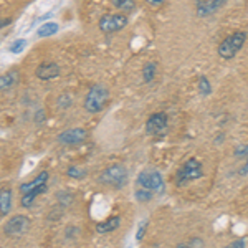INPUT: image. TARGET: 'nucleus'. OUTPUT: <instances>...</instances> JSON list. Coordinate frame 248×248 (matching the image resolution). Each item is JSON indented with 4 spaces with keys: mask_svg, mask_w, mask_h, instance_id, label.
<instances>
[{
    "mask_svg": "<svg viewBox=\"0 0 248 248\" xmlns=\"http://www.w3.org/2000/svg\"><path fill=\"white\" fill-rule=\"evenodd\" d=\"M88 138V133L81 127H73V129H66L58 136V142L63 146H77L83 142Z\"/></svg>",
    "mask_w": 248,
    "mask_h": 248,
    "instance_id": "9",
    "label": "nucleus"
},
{
    "mask_svg": "<svg viewBox=\"0 0 248 248\" xmlns=\"http://www.w3.org/2000/svg\"><path fill=\"white\" fill-rule=\"evenodd\" d=\"M146 229H147V220H144V222L139 223L138 232H136V240H138V242H141V240H142L144 233H146Z\"/></svg>",
    "mask_w": 248,
    "mask_h": 248,
    "instance_id": "24",
    "label": "nucleus"
},
{
    "mask_svg": "<svg viewBox=\"0 0 248 248\" xmlns=\"http://www.w3.org/2000/svg\"><path fill=\"white\" fill-rule=\"evenodd\" d=\"M12 207V190L10 189H2L0 192V215L7 217Z\"/></svg>",
    "mask_w": 248,
    "mask_h": 248,
    "instance_id": "14",
    "label": "nucleus"
},
{
    "mask_svg": "<svg viewBox=\"0 0 248 248\" xmlns=\"http://www.w3.org/2000/svg\"><path fill=\"white\" fill-rule=\"evenodd\" d=\"M146 3L154 5V7H159V5H162V3H166V0H146Z\"/></svg>",
    "mask_w": 248,
    "mask_h": 248,
    "instance_id": "26",
    "label": "nucleus"
},
{
    "mask_svg": "<svg viewBox=\"0 0 248 248\" xmlns=\"http://www.w3.org/2000/svg\"><path fill=\"white\" fill-rule=\"evenodd\" d=\"M202 175H203L202 162L197 161V159H189V161L182 164V167L175 174V186L184 187L194 181H199Z\"/></svg>",
    "mask_w": 248,
    "mask_h": 248,
    "instance_id": "1",
    "label": "nucleus"
},
{
    "mask_svg": "<svg viewBox=\"0 0 248 248\" xmlns=\"http://www.w3.org/2000/svg\"><path fill=\"white\" fill-rule=\"evenodd\" d=\"M227 248H245V240H237V242H233Z\"/></svg>",
    "mask_w": 248,
    "mask_h": 248,
    "instance_id": "25",
    "label": "nucleus"
},
{
    "mask_svg": "<svg viewBox=\"0 0 248 248\" xmlns=\"http://www.w3.org/2000/svg\"><path fill=\"white\" fill-rule=\"evenodd\" d=\"M136 182H138L139 187H144V189H149L153 192H161L164 189V179L161 172L157 170H142L138 175Z\"/></svg>",
    "mask_w": 248,
    "mask_h": 248,
    "instance_id": "6",
    "label": "nucleus"
},
{
    "mask_svg": "<svg viewBox=\"0 0 248 248\" xmlns=\"http://www.w3.org/2000/svg\"><path fill=\"white\" fill-rule=\"evenodd\" d=\"M108 98H109V91L105 85H93L85 98V109L91 114L99 113L106 106Z\"/></svg>",
    "mask_w": 248,
    "mask_h": 248,
    "instance_id": "2",
    "label": "nucleus"
},
{
    "mask_svg": "<svg viewBox=\"0 0 248 248\" xmlns=\"http://www.w3.org/2000/svg\"><path fill=\"white\" fill-rule=\"evenodd\" d=\"M245 149H247V151H245V153L248 154V146L245 147ZM242 153H243V151H237V153H235V155H242Z\"/></svg>",
    "mask_w": 248,
    "mask_h": 248,
    "instance_id": "28",
    "label": "nucleus"
},
{
    "mask_svg": "<svg viewBox=\"0 0 248 248\" xmlns=\"http://www.w3.org/2000/svg\"><path fill=\"white\" fill-rule=\"evenodd\" d=\"M119 225H121V218H119L118 215H114V217H111V218L105 220V222L98 223V225H96V232H98V233H101V235L111 233V232L118 230Z\"/></svg>",
    "mask_w": 248,
    "mask_h": 248,
    "instance_id": "13",
    "label": "nucleus"
},
{
    "mask_svg": "<svg viewBox=\"0 0 248 248\" xmlns=\"http://www.w3.org/2000/svg\"><path fill=\"white\" fill-rule=\"evenodd\" d=\"M127 25V17L124 14H106L99 18V30L103 33H116Z\"/></svg>",
    "mask_w": 248,
    "mask_h": 248,
    "instance_id": "5",
    "label": "nucleus"
},
{
    "mask_svg": "<svg viewBox=\"0 0 248 248\" xmlns=\"http://www.w3.org/2000/svg\"><path fill=\"white\" fill-rule=\"evenodd\" d=\"M17 78H18L17 71H10V73L3 75L2 79H0V85H2V91H5V90H9V88L14 86L15 83H17Z\"/></svg>",
    "mask_w": 248,
    "mask_h": 248,
    "instance_id": "18",
    "label": "nucleus"
},
{
    "mask_svg": "<svg viewBox=\"0 0 248 248\" xmlns=\"http://www.w3.org/2000/svg\"><path fill=\"white\" fill-rule=\"evenodd\" d=\"M9 23H10V20H9V18L3 20V22H2V29H3V27H5V25H9Z\"/></svg>",
    "mask_w": 248,
    "mask_h": 248,
    "instance_id": "29",
    "label": "nucleus"
},
{
    "mask_svg": "<svg viewBox=\"0 0 248 248\" xmlns=\"http://www.w3.org/2000/svg\"><path fill=\"white\" fill-rule=\"evenodd\" d=\"M58 23H53V22H48V23H45V25H42L38 29V31H37V35L38 37H50V35H55L58 31Z\"/></svg>",
    "mask_w": 248,
    "mask_h": 248,
    "instance_id": "17",
    "label": "nucleus"
},
{
    "mask_svg": "<svg viewBox=\"0 0 248 248\" xmlns=\"http://www.w3.org/2000/svg\"><path fill=\"white\" fill-rule=\"evenodd\" d=\"M175 248H194V243L189 242V243H179Z\"/></svg>",
    "mask_w": 248,
    "mask_h": 248,
    "instance_id": "27",
    "label": "nucleus"
},
{
    "mask_svg": "<svg viewBox=\"0 0 248 248\" xmlns=\"http://www.w3.org/2000/svg\"><path fill=\"white\" fill-rule=\"evenodd\" d=\"M199 90H201L202 94H210V83L205 77L199 79Z\"/></svg>",
    "mask_w": 248,
    "mask_h": 248,
    "instance_id": "22",
    "label": "nucleus"
},
{
    "mask_svg": "<svg viewBox=\"0 0 248 248\" xmlns=\"http://www.w3.org/2000/svg\"><path fill=\"white\" fill-rule=\"evenodd\" d=\"M99 182L103 186L113 187V189H121L124 184L127 182V169L123 164H113V166L106 167L105 170L99 174Z\"/></svg>",
    "mask_w": 248,
    "mask_h": 248,
    "instance_id": "3",
    "label": "nucleus"
},
{
    "mask_svg": "<svg viewBox=\"0 0 248 248\" xmlns=\"http://www.w3.org/2000/svg\"><path fill=\"white\" fill-rule=\"evenodd\" d=\"M30 227V220L25 215H15L7 220V223L3 225V233L9 237H18V235L25 233Z\"/></svg>",
    "mask_w": 248,
    "mask_h": 248,
    "instance_id": "7",
    "label": "nucleus"
},
{
    "mask_svg": "<svg viewBox=\"0 0 248 248\" xmlns=\"http://www.w3.org/2000/svg\"><path fill=\"white\" fill-rule=\"evenodd\" d=\"M25 43H27L25 40H15V42L9 46V51L10 53H20V51L25 48Z\"/></svg>",
    "mask_w": 248,
    "mask_h": 248,
    "instance_id": "21",
    "label": "nucleus"
},
{
    "mask_svg": "<svg viewBox=\"0 0 248 248\" xmlns=\"http://www.w3.org/2000/svg\"><path fill=\"white\" fill-rule=\"evenodd\" d=\"M46 182H48V172L43 170V172H40V174L33 179V181L22 184V186H20V192H22V194H29V192L38 189V187L46 186Z\"/></svg>",
    "mask_w": 248,
    "mask_h": 248,
    "instance_id": "12",
    "label": "nucleus"
},
{
    "mask_svg": "<svg viewBox=\"0 0 248 248\" xmlns=\"http://www.w3.org/2000/svg\"><path fill=\"white\" fill-rule=\"evenodd\" d=\"M60 66L57 65L55 62H43L40 63L37 66V70H35V77L38 79H42V81H48V79H53L60 77Z\"/></svg>",
    "mask_w": 248,
    "mask_h": 248,
    "instance_id": "10",
    "label": "nucleus"
},
{
    "mask_svg": "<svg viewBox=\"0 0 248 248\" xmlns=\"http://www.w3.org/2000/svg\"><path fill=\"white\" fill-rule=\"evenodd\" d=\"M113 2V5L116 7L118 10H121V12H133L134 10V7H136V2L134 0H111Z\"/></svg>",
    "mask_w": 248,
    "mask_h": 248,
    "instance_id": "19",
    "label": "nucleus"
},
{
    "mask_svg": "<svg viewBox=\"0 0 248 248\" xmlns=\"http://www.w3.org/2000/svg\"><path fill=\"white\" fill-rule=\"evenodd\" d=\"M45 190H46V186H43V187H38V189L29 192V194H23L22 195V201H20V205H22L23 209H30L35 199H37L40 194H43Z\"/></svg>",
    "mask_w": 248,
    "mask_h": 248,
    "instance_id": "15",
    "label": "nucleus"
},
{
    "mask_svg": "<svg viewBox=\"0 0 248 248\" xmlns=\"http://www.w3.org/2000/svg\"><path fill=\"white\" fill-rule=\"evenodd\" d=\"M247 33L245 31H235V33L229 35L222 43L218 45V55L223 60H232L235 58V55L242 50V46L245 45Z\"/></svg>",
    "mask_w": 248,
    "mask_h": 248,
    "instance_id": "4",
    "label": "nucleus"
},
{
    "mask_svg": "<svg viewBox=\"0 0 248 248\" xmlns=\"http://www.w3.org/2000/svg\"><path fill=\"white\" fill-rule=\"evenodd\" d=\"M167 129V114L166 113H154L149 116L146 123V133L149 136L162 134Z\"/></svg>",
    "mask_w": 248,
    "mask_h": 248,
    "instance_id": "8",
    "label": "nucleus"
},
{
    "mask_svg": "<svg viewBox=\"0 0 248 248\" xmlns=\"http://www.w3.org/2000/svg\"><path fill=\"white\" fill-rule=\"evenodd\" d=\"M66 172H68V175H70V177H75V179H83V177H85V170L78 169V167H70Z\"/></svg>",
    "mask_w": 248,
    "mask_h": 248,
    "instance_id": "23",
    "label": "nucleus"
},
{
    "mask_svg": "<svg viewBox=\"0 0 248 248\" xmlns=\"http://www.w3.org/2000/svg\"><path fill=\"white\" fill-rule=\"evenodd\" d=\"M227 0H195L197 3V15L199 17H207V15L215 14Z\"/></svg>",
    "mask_w": 248,
    "mask_h": 248,
    "instance_id": "11",
    "label": "nucleus"
},
{
    "mask_svg": "<svg viewBox=\"0 0 248 248\" xmlns=\"http://www.w3.org/2000/svg\"><path fill=\"white\" fill-rule=\"evenodd\" d=\"M155 78V63H146L142 68V79L146 83H151Z\"/></svg>",
    "mask_w": 248,
    "mask_h": 248,
    "instance_id": "20",
    "label": "nucleus"
},
{
    "mask_svg": "<svg viewBox=\"0 0 248 248\" xmlns=\"http://www.w3.org/2000/svg\"><path fill=\"white\" fill-rule=\"evenodd\" d=\"M134 197L139 203H147L149 201H153L154 192L149 189H144V187H139V189L134 192Z\"/></svg>",
    "mask_w": 248,
    "mask_h": 248,
    "instance_id": "16",
    "label": "nucleus"
}]
</instances>
